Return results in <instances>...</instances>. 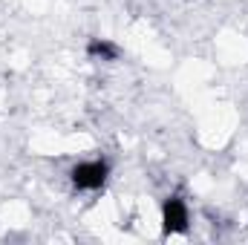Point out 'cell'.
<instances>
[{"label": "cell", "mask_w": 248, "mask_h": 245, "mask_svg": "<svg viewBox=\"0 0 248 245\" xmlns=\"http://www.w3.org/2000/svg\"><path fill=\"white\" fill-rule=\"evenodd\" d=\"M69 176H72V184H75L78 190H98L101 184L107 182V176H110V165H107L104 159L81 162V165L72 168Z\"/></svg>", "instance_id": "obj_1"}, {"label": "cell", "mask_w": 248, "mask_h": 245, "mask_svg": "<svg viewBox=\"0 0 248 245\" xmlns=\"http://www.w3.org/2000/svg\"><path fill=\"white\" fill-rule=\"evenodd\" d=\"M162 225H165V234H182L187 228V205L185 199L179 196H170L165 205H162Z\"/></svg>", "instance_id": "obj_2"}, {"label": "cell", "mask_w": 248, "mask_h": 245, "mask_svg": "<svg viewBox=\"0 0 248 245\" xmlns=\"http://www.w3.org/2000/svg\"><path fill=\"white\" fill-rule=\"evenodd\" d=\"M87 52L93 58H101V61H116L119 58V46L110 44V41H104V38H93L90 46H87Z\"/></svg>", "instance_id": "obj_3"}]
</instances>
